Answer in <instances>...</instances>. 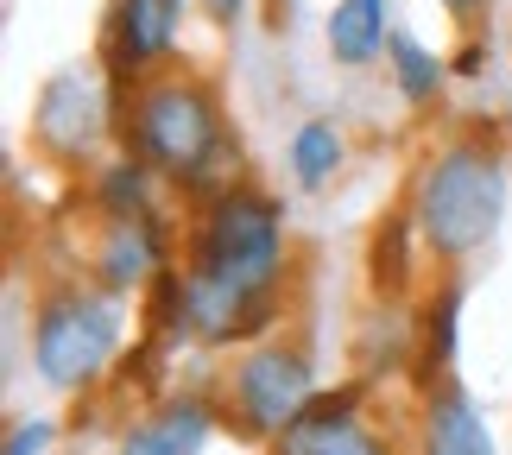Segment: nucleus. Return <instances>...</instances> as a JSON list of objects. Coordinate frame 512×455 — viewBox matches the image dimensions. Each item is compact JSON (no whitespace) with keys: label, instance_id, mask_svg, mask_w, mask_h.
I'll use <instances>...</instances> for the list:
<instances>
[{"label":"nucleus","instance_id":"14","mask_svg":"<svg viewBox=\"0 0 512 455\" xmlns=\"http://www.w3.org/2000/svg\"><path fill=\"white\" fill-rule=\"evenodd\" d=\"M405 285H411V247H405V222L392 215L373 234V291L380 298H405Z\"/></svg>","mask_w":512,"mask_h":455},{"label":"nucleus","instance_id":"2","mask_svg":"<svg viewBox=\"0 0 512 455\" xmlns=\"http://www.w3.org/2000/svg\"><path fill=\"white\" fill-rule=\"evenodd\" d=\"M196 272L234 285L241 298H272V272H279V209L253 190H228L203 228Z\"/></svg>","mask_w":512,"mask_h":455},{"label":"nucleus","instance_id":"16","mask_svg":"<svg viewBox=\"0 0 512 455\" xmlns=\"http://www.w3.org/2000/svg\"><path fill=\"white\" fill-rule=\"evenodd\" d=\"M386 51H392V64H399V89L411 95V102H430V95H437V83H443V64H437V57H430L411 32H392Z\"/></svg>","mask_w":512,"mask_h":455},{"label":"nucleus","instance_id":"20","mask_svg":"<svg viewBox=\"0 0 512 455\" xmlns=\"http://www.w3.org/2000/svg\"><path fill=\"white\" fill-rule=\"evenodd\" d=\"M443 7H449V13H475L481 0H443Z\"/></svg>","mask_w":512,"mask_h":455},{"label":"nucleus","instance_id":"5","mask_svg":"<svg viewBox=\"0 0 512 455\" xmlns=\"http://www.w3.org/2000/svg\"><path fill=\"white\" fill-rule=\"evenodd\" d=\"M234 392H241V411H247V424L260 430V437H272V430H285L310 411V367H304V354H291V348H260V354H247L241 373H234Z\"/></svg>","mask_w":512,"mask_h":455},{"label":"nucleus","instance_id":"12","mask_svg":"<svg viewBox=\"0 0 512 455\" xmlns=\"http://www.w3.org/2000/svg\"><path fill=\"white\" fill-rule=\"evenodd\" d=\"M279 455H386V443L367 437L354 418H298L279 437Z\"/></svg>","mask_w":512,"mask_h":455},{"label":"nucleus","instance_id":"7","mask_svg":"<svg viewBox=\"0 0 512 455\" xmlns=\"http://www.w3.org/2000/svg\"><path fill=\"white\" fill-rule=\"evenodd\" d=\"M177 13H184V0H121L114 7V38H108L114 70H133L146 57H159L177 38Z\"/></svg>","mask_w":512,"mask_h":455},{"label":"nucleus","instance_id":"13","mask_svg":"<svg viewBox=\"0 0 512 455\" xmlns=\"http://www.w3.org/2000/svg\"><path fill=\"white\" fill-rule=\"evenodd\" d=\"M456 316H462V285H443V298L424 310V348H418V380L430 386L456 354Z\"/></svg>","mask_w":512,"mask_h":455},{"label":"nucleus","instance_id":"19","mask_svg":"<svg viewBox=\"0 0 512 455\" xmlns=\"http://www.w3.org/2000/svg\"><path fill=\"white\" fill-rule=\"evenodd\" d=\"M234 7H241V0H209V13H215V19H234Z\"/></svg>","mask_w":512,"mask_h":455},{"label":"nucleus","instance_id":"18","mask_svg":"<svg viewBox=\"0 0 512 455\" xmlns=\"http://www.w3.org/2000/svg\"><path fill=\"white\" fill-rule=\"evenodd\" d=\"M45 443H51V424L26 418V424H13V437H7V455H38Z\"/></svg>","mask_w":512,"mask_h":455},{"label":"nucleus","instance_id":"10","mask_svg":"<svg viewBox=\"0 0 512 455\" xmlns=\"http://www.w3.org/2000/svg\"><path fill=\"white\" fill-rule=\"evenodd\" d=\"M159 228L146 222V215H114L108 228V247H102V279L114 291L140 285V279H159Z\"/></svg>","mask_w":512,"mask_h":455},{"label":"nucleus","instance_id":"9","mask_svg":"<svg viewBox=\"0 0 512 455\" xmlns=\"http://www.w3.org/2000/svg\"><path fill=\"white\" fill-rule=\"evenodd\" d=\"M424 455H494V437H487L481 411L468 405V392L443 386L430 399V418H424Z\"/></svg>","mask_w":512,"mask_h":455},{"label":"nucleus","instance_id":"11","mask_svg":"<svg viewBox=\"0 0 512 455\" xmlns=\"http://www.w3.org/2000/svg\"><path fill=\"white\" fill-rule=\"evenodd\" d=\"M380 45H392L386 0H336V13H329V51L342 64H373Z\"/></svg>","mask_w":512,"mask_h":455},{"label":"nucleus","instance_id":"15","mask_svg":"<svg viewBox=\"0 0 512 455\" xmlns=\"http://www.w3.org/2000/svg\"><path fill=\"white\" fill-rule=\"evenodd\" d=\"M342 165V140H336V127L329 121H310L298 127V140H291V171L304 177V184H323L329 171Z\"/></svg>","mask_w":512,"mask_h":455},{"label":"nucleus","instance_id":"3","mask_svg":"<svg viewBox=\"0 0 512 455\" xmlns=\"http://www.w3.org/2000/svg\"><path fill=\"white\" fill-rule=\"evenodd\" d=\"M127 133L140 140V152L159 171H171V177H203V165L215 158V146H222V114H215L209 89L165 83V89H152L146 102L133 108V127Z\"/></svg>","mask_w":512,"mask_h":455},{"label":"nucleus","instance_id":"1","mask_svg":"<svg viewBox=\"0 0 512 455\" xmlns=\"http://www.w3.org/2000/svg\"><path fill=\"white\" fill-rule=\"evenodd\" d=\"M500 203H506V177H500V158H487L481 146H449L430 158L424 184H418V234L430 253L443 260H462L475 253L500 222Z\"/></svg>","mask_w":512,"mask_h":455},{"label":"nucleus","instance_id":"6","mask_svg":"<svg viewBox=\"0 0 512 455\" xmlns=\"http://www.w3.org/2000/svg\"><path fill=\"white\" fill-rule=\"evenodd\" d=\"M102 127H108V114H102V89H95V76L70 70V76H57V83L38 95V140H45L51 152L83 158L95 140H102Z\"/></svg>","mask_w":512,"mask_h":455},{"label":"nucleus","instance_id":"4","mask_svg":"<svg viewBox=\"0 0 512 455\" xmlns=\"http://www.w3.org/2000/svg\"><path fill=\"white\" fill-rule=\"evenodd\" d=\"M114 335H121L114 304L70 291V298L45 304V316H38V342H32L38 348V373H45L51 386H83L114 354Z\"/></svg>","mask_w":512,"mask_h":455},{"label":"nucleus","instance_id":"8","mask_svg":"<svg viewBox=\"0 0 512 455\" xmlns=\"http://www.w3.org/2000/svg\"><path fill=\"white\" fill-rule=\"evenodd\" d=\"M209 437V405L203 399H171L159 418L133 424L121 437V455H196Z\"/></svg>","mask_w":512,"mask_h":455},{"label":"nucleus","instance_id":"17","mask_svg":"<svg viewBox=\"0 0 512 455\" xmlns=\"http://www.w3.org/2000/svg\"><path fill=\"white\" fill-rule=\"evenodd\" d=\"M102 196H108L114 215H140V203H146V171L140 165H114L108 184H102Z\"/></svg>","mask_w":512,"mask_h":455}]
</instances>
